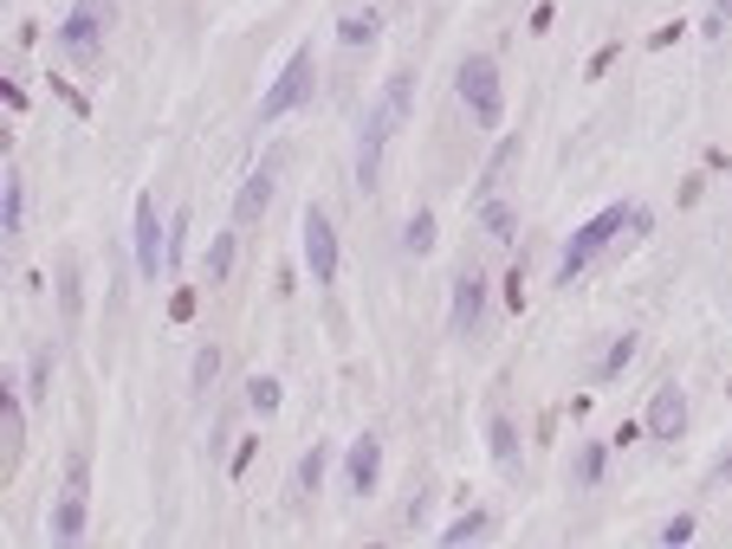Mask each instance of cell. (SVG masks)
Masks as SVG:
<instances>
[{
	"label": "cell",
	"mask_w": 732,
	"mask_h": 549,
	"mask_svg": "<svg viewBox=\"0 0 732 549\" xmlns=\"http://www.w3.org/2000/svg\"><path fill=\"white\" fill-rule=\"evenodd\" d=\"M409 110H415V72L402 65V72H389L383 98L370 104V116H363V136H357V187H363V194H377V175H383V149H389V136L409 123Z\"/></svg>",
	"instance_id": "6da1fadb"
},
{
	"label": "cell",
	"mask_w": 732,
	"mask_h": 549,
	"mask_svg": "<svg viewBox=\"0 0 732 549\" xmlns=\"http://www.w3.org/2000/svg\"><path fill=\"white\" fill-rule=\"evenodd\" d=\"M629 214H635V201H610L603 214L583 220L578 233L564 240V253H558V285H571L583 265H596V258L610 253V240H616V233H629Z\"/></svg>",
	"instance_id": "7a4b0ae2"
},
{
	"label": "cell",
	"mask_w": 732,
	"mask_h": 549,
	"mask_svg": "<svg viewBox=\"0 0 732 549\" xmlns=\"http://www.w3.org/2000/svg\"><path fill=\"white\" fill-rule=\"evenodd\" d=\"M454 91H461L467 116L480 123V130H505V91H500V59L493 52H467L461 72H454Z\"/></svg>",
	"instance_id": "3957f363"
},
{
	"label": "cell",
	"mask_w": 732,
	"mask_h": 549,
	"mask_svg": "<svg viewBox=\"0 0 732 549\" xmlns=\"http://www.w3.org/2000/svg\"><path fill=\"white\" fill-rule=\"evenodd\" d=\"M311 84H318V45H292V59L279 65V78L267 84V98H260V123H279V116H292L299 104H311Z\"/></svg>",
	"instance_id": "277c9868"
},
{
	"label": "cell",
	"mask_w": 732,
	"mask_h": 549,
	"mask_svg": "<svg viewBox=\"0 0 732 549\" xmlns=\"http://www.w3.org/2000/svg\"><path fill=\"white\" fill-rule=\"evenodd\" d=\"M84 491H91V459L72 453L66 459V485H59V505H52V549L84 543Z\"/></svg>",
	"instance_id": "5b68a950"
},
{
	"label": "cell",
	"mask_w": 732,
	"mask_h": 549,
	"mask_svg": "<svg viewBox=\"0 0 732 549\" xmlns=\"http://www.w3.org/2000/svg\"><path fill=\"white\" fill-rule=\"evenodd\" d=\"M104 33H111V7L104 0H72V13H66V59L72 65H98L104 59Z\"/></svg>",
	"instance_id": "8992f818"
},
{
	"label": "cell",
	"mask_w": 732,
	"mask_h": 549,
	"mask_svg": "<svg viewBox=\"0 0 732 549\" xmlns=\"http://www.w3.org/2000/svg\"><path fill=\"white\" fill-rule=\"evenodd\" d=\"M305 272L331 292L338 285V226L324 207H305Z\"/></svg>",
	"instance_id": "52a82bcc"
},
{
	"label": "cell",
	"mask_w": 732,
	"mask_h": 549,
	"mask_svg": "<svg viewBox=\"0 0 732 549\" xmlns=\"http://www.w3.org/2000/svg\"><path fill=\"white\" fill-rule=\"evenodd\" d=\"M137 272H143V278H162V272H169V233H162V220H156L150 194H137Z\"/></svg>",
	"instance_id": "ba28073f"
},
{
	"label": "cell",
	"mask_w": 732,
	"mask_h": 549,
	"mask_svg": "<svg viewBox=\"0 0 732 549\" xmlns=\"http://www.w3.org/2000/svg\"><path fill=\"white\" fill-rule=\"evenodd\" d=\"M377 478H383V439L357 434V439H350V459H344L350 498H377Z\"/></svg>",
	"instance_id": "9c48e42d"
},
{
	"label": "cell",
	"mask_w": 732,
	"mask_h": 549,
	"mask_svg": "<svg viewBox=\"0 0 732 549\" xmlns=\"http://www.w3.org/2000/svg\"><path fill=\"white\" fill-rule=\"evenodd\" d=\"M649 439H681L688 434V395H681V382H661L655 395H649Z\"/></svg>",
	"instance_id": "30bf717a"
},
{
	"label": "cell",
	"mask_w": 732,
	"mask_h": 549,
	"mask_svg": "<svg viewBox=\"0 0 732 549\" xmlns=\"http://www.w3.org/2000/svg\"><path fill=\"white\" fill-rule=\"evenodd\" d=\"M480 317H487V278H480V272H461V278H454L448 329H454V336H480Z\"/></svg>",
	"instance_id": "8fae6325"
},
{
	"label": "cell",
	"mask_w": 732,
	"mask_h": 549,
	"mask_svg": "<svg viewBox=\"0 0 732 549\" xmlns=\"http://www.w3.org/2000/svg\"><path fill=\"white\" fill-rule=\"evenodd\" d=\"M272 187H279V162H260V169H253V175H247V187H240V194H233V226H253V220L267 214Z\"/></svg>",
	"instance_id": "7c38bea8"
},
{
	"label": "cell",
	"mask_w": 732,
	"mask_h": 549,
	"mask_svg": "<svg viewBox=\"0 0 732 549\" xmlns=\"http://www.w3.org/2000/svg\"><path fill=\"white\" fill-rule=\"evenodd\" d=\"M27 233V182H20V169H7L0 175V240L13 246Z\"/></svg>",
	"instance_id": "4fadbf2b"
},
{
	"label": "cell",
	"mask_w": 732,
	"mask_h": 549,
	"mask_svg": "<svg viewBox=\"0 0 732 549\" xmlns=\"http://www.w3.org/2000/svg\"><path fill=\"white\" fill-rule=\"evenodd\" d=\"M0 439H7V459L27 453V414H20V388H13V375H0Z\"/></svg>",
	"instance_id": "5bb4252c"
},
{
	"label": "cell",
	"mask_w": 732,
	"mask_h": 549,
	"mask_svg": "<svg viewBox=\"0 0 732 549\" xmlns=\"http://www.w3.org/2000/svg\"><path fill=\"white\" fill-rule=\"evenodd\" d=\"M487 446H493V466L500 472H519V427H512V414L487 420Z\"/></svg>",
	"instance_id": "9a60e30c"
},
{
	"label": "cell",
	"mask_w": 732,
	"mask_h": 549,
	"mask_svg": "<svg viewBox=\"0 0 732 549\" xmlns=\"http://www.w3.org/2000/svg\"><path fill=\"white\" fill-rule=\"evenodd\" d=\"M480 537H493V517H487V511H461L448 530H441V537H434V543H441V549H461V543H480Z\"/></svg>",
	"instance_id": "2e32d148"
},
{
	"label": "cell",
	"mask_w": 732,
	"mask_h": 549,
	"mask_svg": "<svg viewBox=\"0 0 732 549\" xmlns=\"http://www.w3.org/2000/svg\"><path fill=\"white\" fill-rule=\"evenodd\" d=\"M480 226H487V240H500V246H512V233H519V214H512V201H500V194H487V201H480Z\"/></svg>",
	"instance_id": "e0dca14e"
},
{
	"label": "cell",
	"mask_w": 732,
	"mask_h": 549,
	"mask_svg": "<svg viewBox=\"0 0 732 549\" xmlns=\"http://www.w3.org/2000/svg\"><path fill=\"white\" fill-rule=\"evenodd\" d=\"M324 472H331V446H311L305 459H299V472H292V491H299V498H311V491L324 485Z\"/></svg>",
	"instance_id": "ac0fdd59"
},
{
	"label": "cell",
	"mask_w": 732,
	"mask_h": 549,
	"mask_svg": "<svg viewBox=\"0 0 732 549\" xmlns=\"http://www.w3.org/2000/svg\"><path fill=\"white\" fill-rule=\"evenodd\" d=\"M233 258H240V226L221 233V240L208 246V278H214V285H228V278H233Z\"/></svg>",
	"instance_id": "d6986e66"
},
{
	"label": "cell",
	"mask_w": 732,
	"mask_h": 549,
	"mask_svg": "<svg viewBox=\"0 0 732 549\" xmlns=\"http://www.w3.org/2000/svg\"><path fill=\"white\" fill-rule=\"evenodd\" d=\"M402 253H409V258H428V253H434V214H428V207H415V214H409Z\"/></svg>",
	"instance_id": "ffe728a7"
},
{
	"label": "cell",
	"mask_w": 732,
	"mask_h": 549,
	"mask_svg": "<svg viewBox=\"0 0 732 549\" xmlns=\"http://www.w3.org/2000/svg\"><path fill=\"white\" fill-rule=\"evenodd\" d=\"M512 155H519V136H500V143H493V162H487V175H480V201L500 194V175L512 169Z\"/></svg>",
	"instance_id": "44dd1931"
},
{
	"label": "cell",
	"mask_w": 732,
	"mask_h": 549,
	"mask_svg": "<svg viewBox=\"0 0 732 549\" xmlns=\"http://www.w3.org/2000/svg\"><path fill=\"white\" fill-rule=\"evenodd\" d=\"M214 375H221V343H201V349H194V368H189V388L201 395Z\"/></svg>",
	"instance_id": "7402d4cb"
},
{
	"label": "cell",
	"mask_w": 732,
	"mask_h": 549,
	"mask_svg": "<svg viewBox=\"0 0 732 549\" xmlns=\"http://www.w3.org/2000/svg\"><path fill=\"white\" fill-rule=\"evenodd\" d=\"M279 401H285V388H279L272 375H253V382H247V407H253V414H272Z\"/></svg>",
	"instance_id": "603a6c76"
},
{
	"label": "cell",
	"mask_w": 732,
	"mask_h": 549,
	"mask_svg": "<svg viewBox=\"0 0 732 549\" xmlns=\"http://www.w3.org/2000/svg\"><path fill=\"white\" fill-rule=\"evenodd\" d=\"M603 459H610V446H603V439H583V453H578V485H596V478H603Z\"/></svg>",
	"instance_id": "cb8c5ba5"
},
{
	"label": "cell",
	"mask_w": 732,
	"mask_h": 549,
	"mask_svg": "<svg viewBox=\"0 0 732 549\" xmlns=\"http://www.w3.org/2000/svg\"><path fill=\"white\" fill-rule=\"evenodd\" d=\"M377 33H383V20H377V13H350L344 27H338V39H344V45H370Z\"/></svg>",
	"instance_id": "d4e9b609"
},
{
	"label": "cell",
	"mask_w": 732,
	"mask_h": 549,
	"mask_svg": "<svg viewBox=\"0 0 732 549\" xmlns=\"http://www.w3.org/2000/svg\"><path fill=\"white\" fill-rule=\"evenodd\" d=\"M59 311H66V329H72L78 324V265L72 258L59 265Z\"/></svg>",
	"instance_id": "484cf974"
},
{
	"label": "cell",
	"mask_w": 732,
	"mask_h": 549,
	"mask_svg": "<svg viewBox=\"0 0 732 549\" xmlns=\"http://www.w3.org/2000/svg\"><path fill=\"white\" fill-rule=\"evenodd\" d=\"M629 356H635V336H616V343H610V356L596 363V375H603V382H616L622 368H629Z\"/></svg>",
	"instance_id": "4316f807"
},
{
	"label": "cell",
	"mask_w": 732,
	"mask_h": 549,
	"mask_svg": "<svg viewBox=\"0 0 732 549\" xmlns=\"http://www.w3.org/2000/svg\"><path fill=\"white\" fill-rule=\"evenodd\" d=\"M694 530H700V517H694V511H681V517H668V523H661V543L681 549V543H694Z\"/></svg>",
	"instance_id": "83f0119b"
},
{
	"label": "cell",
	"mask_w": 732,
	"mask_h": 549,
	"mask_svg": "<svg viewBox=\"0 0 732 549\" xmlns=\"http://www.w3.org/2000/svg\"><path fill=\"white\" fill-rule=\"evenodd\" d=\"M732 33V0H713V13H706V39H726Z\"/></svg>",
	"instance_id": "f1b7e54d"
},
{
	"label": "cell",
	"mask_w": 732,
	"mask_h": 549,
	"mask_svg": "<svg viewBox=\"0 0 732 549\" xmlns=\"http://www.w3.org/2000/svg\"><path fill=\"white\" fill-rule=\"evenodd\" d=\"M713 478H726V485H732V453L720 459V466H713Z\"/></svg>",
	"instance_id": "f546056e"
}]
</instances>
